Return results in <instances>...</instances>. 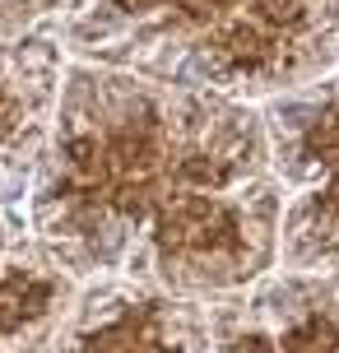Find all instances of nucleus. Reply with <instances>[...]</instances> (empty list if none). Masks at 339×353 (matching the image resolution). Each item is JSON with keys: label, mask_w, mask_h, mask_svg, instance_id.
<instances>
[{"label": "nucleus", "mask_w": 339, "mask_h": 353, "mask_svg": "<svg viewBox=\"0 0 339 353\" xmlns=\"http://www.w3.org/2000/svg\"><path fill=\"white\" fill-rule=\"evenodd\" d=\"M103 149H107V168H116V172H125V176L149 172L154 159H158V125L149 121V117L135 125H121Z\"/></svg>", "instance_id": "nucleus-1"}, {"label": "nucleus", "mask_w": 339, "mask_h": 353, "mask_svg": "<svg viewBox=\"0 0 339 353\" xmlns=\"http://www.w3.org/2000/svg\"><path fill=\"white\" fill-rule=\"evenodd\" d=\"M223 47H228V56L237 61V65H256V61H265L269 56V42H265V33L260 28H232L228 37H223Z\"/></svg>", "instance_id": "nucleus-2"}, {"label": "nucleus", "mask_w": 339, "mask_h": 353, "mask_svg": "<svg viewBox=\"0 0 339 353\" xmlns=\"http://www.w3.org/2000/svg\"><path fill=\"white\" fill-rule=\"evenodd\" d=\"M65 159H70V168L79 176H103L107 172V149L98 140H70L65 144Z\"/></svg>", "instance_id": "nucleus-3"}, {"label": "nucleus", "mask_w": 339, "mask_h": 353, "mask_svg": "<svg viewBox=\"0 0 339 353\" xmlns=\"http://www.w3.org/2000/svg\"><path fill=\"white\" fill-rule=\"evenodd\" d=\"M181 181H200V186H223L228 181V168L214 159H186L181 163Z\"/></svg>", "instance_id": "nucleus-4"}, {"label": "nucleus", "mask_w": 339, "mask_h": 353, "mask_svg": "<svg viewBox=\"0 0 339 353\" xmlns=\"http://www.w3.org/2000/svg\"><path fill=\"white\" fill-rule=\"evenodd\" d=\"M149 195H154L149 181H140V186H121V191H116V210L121 214H144L149 210Z\"/></svg>", "instance_id": "nucleus-5"}, {"label": "nucleus", "mask_w": 339, "mask_h": 353, "mask_svg": "<svg viewBox=\"0 0 339 353\" xmlns=\"http://www.w3.org/2000/svg\"><path fill=\"white\" fill-rule=\"evenodd\" d=\"M218 5H232V0H186V10H191L196 19H209Z\"/></svg>", "instance_id": "nucleus-6"}, {"label": "nucleus", "mask_w": 339, "mask_h": 353, "mask_svg": "<svg viewBox=\"0 0 339 353\" xmlns=\"http://www.w3.org/2000/svg\"><path fill=\"white\" fill-rule=\"evenodd\" d=\"M116 5H125V10H154V5H163V0H116Z\"/></svg>", "instance_id": "nucleus-7"}]
</instances>
